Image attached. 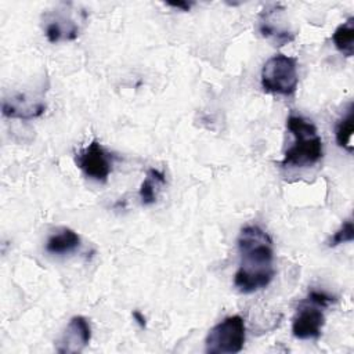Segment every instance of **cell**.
<instances>
[{"mask_svg":"<svg viewBox=\"0 0 354 354\" xmlns=\"http://www.w3.org/2000/svg\"><path fill=\"white\" fill-rule=\"evenodd\" d=\"M297 61L285 54H275L261 69V87L267 93L292 95L297 88Z\"/></svg>","mask_w":354,"mask_h":354,"instance_id":"obj_3","label":"cell"},{"mask_svg":"<svg viewBox=\"0 0 354 354\" xmlns=\"http://www.w3.org/2000/svg\"><path fill=\"white\" fill-rule=\"evenodd\" d=\"M353 239H354L353 220H351V218H347V220L340 225V228L329 238L328 246H329V248H335V246H339V245L346 243V242H353Z\"/></svg>","mask_w":354,"mask_h":354,"instance_id":"obj_15","label":"cell"},{"mask_svg":"<svg viewBox=\"0 0 354 354\" xmlns=\"http://www.w3.org/2000/svg\"><path fill=\"white\" fill-rule=\"evenodd\" d=\"M239 267L234 275V285L242 293H254L267 288L274 275L272 239L259 225H245L238 236Z\"/></svg>","mask_w":354,"mask_h":354,"instance_id":"obj_1","label":"cell"},{"mask_svg":"<svg viewBox=\"0 0 354 354\" xmlns=\"http://www.w3.org/2000/svg\"><path fill=\"white\" fill-rule=\"evenodd\" d=\"M246 340V326L241 315H230L214 325L206 339L205 351L207 354H235L243 348Z\"/></svg>","mask_w":354,"mask_h":354,"instance_id":"obj_4","label":"cell"},{"mask_svg":"<svg viewBox=\"0 0 354 354\" xmlns=\"http://www.w3.org/2000/svg\"><path fill=\"white\" fill-rule=\"evenodd\" d=\"M307 300L319 306V307H328L329 304H332L336 299L335 296L326 293V292H322V290H311L307 296Z\"/></svg>","mask_w":354,"mask_h":354,"instance_id":"obj_16","label":"cell"},{"mask_svg":"<svg viewBox=\"0 0 354 354\" xmlns=\"http://www.w3.org/2000/svg\"><path fill=\"white\" fill-rule=\"evenodd\" d=\"M166 184L165 174L158 169H149L140 187V199L142 205H152L158 199V192Z\"/></svg>","mask_w":354,"mask_h":354,"instance_id":"obj_12","label":"cell"},{"mask_svg":"<svg viewBox=\"0 0 354 354\" xmlns=\"http://www.w3.org/2000/svg\"><path fill=\"white\" fill-rule=\"evenodd\" d=\"M46 104L40 98H35L29 94H17L10 98H4L1 104V113L11 119L30 120L44 113Z\"/></svg>","mask_w":354,"mask_h":354,"instance_id":"obj_10","label":"cell"},{"mask_svg":"<svg viewBox=\"0 0 354 354\" xmlns=\"http://www.w3.org/2000/svg\"><path fill=\"white\" fill-rule=\"evenodd\" d=\"M286 127L293 134L295 141L286 149L281 165L283 167H308L322 158V138L315 124L300 115H290Z\"/></svg>","mask_w":354,"mask_h":354,"instance_id":"obj_2","label":"cell"},{"mask_svg":"<svg viewBox=\"0 0 354 354\" xmlns=\"http://www.w3.org/2000/svg\"><path fill=\"white\" fill-rule=\"evenodd\" d=\"M75 162L87 178L97 183H105L112 171L111 155L97 141H91L87 147L79 151Z\"/></svg>","mask_w":354,"mask_h":354,"instance_id":"obj_5","label":"cell"},{"mask_svg":"<svg viewBox=\"0 0 354 354\" xmlns=\"http://www.w3.org/2000/svg\"><path fill=\"white\" fill-rule=\"evenodd\" d=\"M321 308L307 299L301 303L292 321V333L296 339L315 340L321 336L325 325V315Z\"/></svg>","mask_w":354,"mask_h":354,"instance_id":"obj_7","label":"cell"},{"mask_svg":"<svg viewBox=\"0 0 354 354\" xmlns=\"http://www.w3.org/2000/svg\"><path fill=\"white\" fill-rule=\"evenodd\" d=\"M332 40L339 53L344 57H353L354 54V17L347 18L343 24H340L333 35Z\"/></svg>","mask_w":354,"mask_h":354,"instance_id":"obj_13","label":"cell"},{"mask_svg":"<svg viewBox=\"0 0 354 354\" xmlns=\"http://www.w3.org/2000/svg\"><path fill=\"white\" fill-rule=\"evenodd\" d=\"M166 4L173 8H178L181 11H189L194 3L192 1H167Z\"/></svg>","mask_w":354,"mask_h":354,"instance_id":"obj_17","label":"cell"},{"mask_svg":"<svg viewBox=\"0 0 354 354\" xmlns=\"http://www.w3.org/2000/svg\"><path fill=\"white\" fill-rule=\"evenodd\" d=\"M91 328L88 321L82 315H75L69 319L59 339L55 342V350L59 354H75L83 351L90 343Z\"/></svg>","mask_w":354,"mask_h":354,"instance_id":"obj_8","label":"cell"},{"mask_svg":"<svg viewBox=\"0 0 354 354\" xmlns=\"http://www.w3.org/2000/svg\"><path fill=\"white\" fill-rule=\"evenodd\" d=\"M131 315H133V318H134V321L140 325V328H145L147 326V321H145V317H144V314H141L138 310H134L133 313H131Z\"/></svg>","mask_w":354,"mask_h":354,"instance_id":"obj_18","label":"cell"},{"mask_svg":"<svg viewBox=\"0 0 354 354\" xmlns=\"http://www.w3.org/2000/svg\"><path fill=\"white\" fill-rule=\"evenodd\" d=\"M353 130H354V105L353 102H350L346 113L337 120V124L335 129L337 145L346 149L348 153L353 152Z\"/></svg>","mask_w":354,"mask_h":354,"instance_id":"obj_14","label":"cell"},{"mask_svg":"<svg viewBox=\"0 0 354 354\" xmlns=\"http://www.w3.org/2000/svg\"><path fill=\"white\" fill-rule=\"evenodd\" d=\"M80 246V236L68 227L57 228L46 242V250L50 254L64 256L75 252Z\"/></svg>","mask_w":354,"mask_h":354,"instance_id":"obj_11","label":"cell"},{"mask_svg":"<svg viewBox=\"0 0 354 354\" xmlns=\"http://www.w3.org/2000/svg\"><path fill=\"white\" fill-rule=\"evenodd\" d=\"M44 35L50 43L75 40L79 36V22L66 8L50 11L44 15Z\"/></svg>","mask_w":354,"mask_h":354,"instance_id":"obj_9","label":"cell"},{"mask_svg":"<svg viewBox=\"0 0 354 354\" xmlns=\"http://www.w3.org/2000/svg\"><path fill=\"white\" fill-rule=\"evenodd\" d=\"M285 8L281 4L266 6L259 14V32L274 46H283L295 40V33L285 24Z\"/></svg>","mask_w":354,"mask_h":354,"instance_id":"obj_6","label":"cell"}]
</instances>
